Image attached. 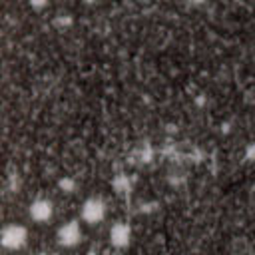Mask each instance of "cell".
I'll list each match as a JSON object with an SVG mask.
<instances>
[{
    "label": "cell",
    "mask_w": 255,
    "mask_h": 255,
    "mask_svg": "<svg viewBox=\"0 0 255 255\" xmlns=\"http://www.w3.org/2000/svg\"><path fill=\"white\" fill-rule=\"evenodd\" d=\"M28 243V229L20 223H8L0 233V245L6 251H20Z\"/></svg>",
    "instance_id": "obj_1"
},
{
    "label": "cell",
    "mask_w": 255,
    "mask_h": 255,
    "mask_svg": "<svg viewBox=\"0 0 255 255\" xmlns=\"http://www.w3.org/2000/svg\"><path fill=\"white\" fill-rule=\"evenodd\" d=\"M82 237H84V233H82V225H80L78 219H70V221L62 223V225L58 227V231H56V241H58V245H60V247H66V249L76 247V245L82 241Z\"/></svg>",
    "instance_id": "obj_2"
},
{
    "label": "cell",
    "mask_w": 255,
    "mask_h": 255,
    "mask_svg": "<svg viewBox=\"0 0 255 255\" xmlns=\"http://www.w3.org/2000/svg\"><path fill=\"white\" fill-rule=\"evenodd\" d=\"M82 221H86L88 225H96V223H102L104 217H106V201L102 197H88L84 203H82Z\"/></svg>",
    "instance_id": "obj_3"
},
{
    "label": "cell",
    "mask_w": 255,
    "mask_h": 255,
    "mask_svg": "<svg viewBox=\"0 0 255 255\" xmlns=\"http://www.w3.org/2000/svg\"><path fill=\"white\" fill-rule=\"evenodd\" d=\"M28 215L32 221L36 223H48L54 217V203L48 197H36L30 207H28Z\"/></svg>",
    "instance_id": "obj_4"
},
{
    "label": "cell",
    "mask_w": 255,
    "mask_h": 255,
    "mask_svg": "<svg viewBox=\"0 0 255 255\" xmlns=\"http://www.w3.org/2000/svg\"><path fill=\"white\" fill-rule=\"evenodd\" d=\"M131 235H133V231H131V225H129V223H126V221H116V223L110 227V233H108L110 245L116 247V249H126V247L131 243Z\"/></svg>",
    "instance_id": "obj_5"
},
{
    "label": "cell",
    "mask_w": 255,
    "mask_h": 255,
    "mask_svg": "<svg viewBox=\"0 0 255 255\" xmlns=\"http://www.w3.org/2000/svg\"><path fill=\"white\" fill-rule=\"evenodd\" d=\"M76 179L72 177V175H64V177H60L58 179V187H60V191H64V193H74L76 191Z\"/></svg>",
    "instance_id": "obj_6"
},
{
    "label": "cell",
    "mask_w": 255,
    "mask_h": 255,
    "mask_svg": "<svg viewBox=\"0 0 255 255\" xmlns=\"http://www.w3.org/2000/svg\"><path fill=\"white\" fill-rule=\"evenodd\" d=\"M72 16L70 14H58L56 18H54V24L58 26V28H70L72 26Z\"/></svg>",
    "instance_id": "obj_7"
},
{
    "label": "cell",
    "mask_w": 255,
    "mask_h": 255,
    "mask_svg": "<svg viewBox=\"0 0 255 255\" xmlns=\"http://www.w3.org/2000/svg\"><path fill=\"white\" fill-rule=\"evenodd\" d=\"M114 187H116L120 193H124V191L129 189V179H128L126 175H118V177L114 179Z\"/></svg>",
    "instance_id": "obj_8"
},
{
    "label": "cell",
    "mask_w": 255,
    "mask_h": 255,
    "mask_svg": "<svg viewBox=\"0 0 255 255\" xmlns=\"http://www.w3.org/2000/svg\"><path fill=\"white\" fill-rule=\"evenodd\" d=\"M48 2H50V0H28L30 8H34V10H44V8L48 6Z\"/></svg>",
    "instance_id": "obj_9"
},
{
    "label": "cell",
    "mask_w": 255,
    "mask_h": 255,
    "mask_svg": "<svg viewBox=\"0 0 255 255\" xmlns=\"http://www.w3.org/2000/svg\"><path fill=\"white\" fill-rule=\"evenodd\" d=\"M245 159H247V161H255V141L247 145V149H245Z\"/></svg>",
    "instance_id": "obj_10"
},
{
    "label": "cell",
    "mask_w": 255,
    "mask_h": 255,
    "mask_svg": "<svg viewBox=\"0 0 255 255\" xmlns=\"http://www.w3.org/2000/svg\"><path fill=\"white\" fill-rule=\"evenodd\" d=\"M207 0H187V4H191V6H203Z\"/></svg>",
    "instance_id": "obj_11"
},
{
    "label": "cell",
    "mask_w": 255,
    "mask_h": 255,
    "mask_svg": "<svg viewBox=\"0 0 255 255\" xmlns=\"http://www.w3.org/2000/svg\"><path fill=\"white\" fill-rule=\"evenodd\" d=\"M98 0H84V4H88V6H92V4H96Z\"/></svg>",
    "instance_id": "obj_12"
},
{
    "label": "cell",
    "mask_w": 255,
    "mask_h": 255,
    "mask_svg": "<svg viewBox=\"0 0 255 255\" xmlns=\"http://www.w3.org/2000/svg\"><path fill=\"white\" fill-rule=\"evenodd\" d=\"M139 2H151V0H139Z\"/></svg>",
    "instance_id": "obj_13"
}]
</instances>
